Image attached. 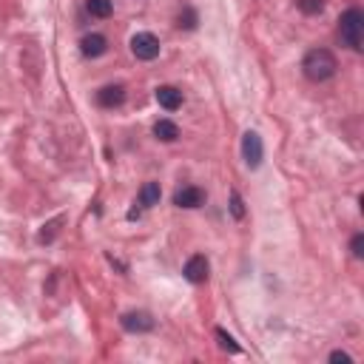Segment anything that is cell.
Returning a JSON list of instances; mask_svg holds the SVG:
<instances>
[{
  "label": "cell",
  "instance_id": "1",
  "mask_svg": "<svg viewBox=\"0 0 364 364\" xmlns=\"http://www.w3.org/2000/svg\"><path fill=\"white\" fill-rule=\"evenodd\" d=\"M302 71H304V77H308L311 83H324L339 71V60H336V54L330 49L319 46V49H311L308 54H304Z\"/></svg>",
  "mask_w": 364,
  "mask_h": 364
},
{
  "label": "cell",
  "instance_id": "2",
  "mask_svg": "<svg viewBox=\"0 0 364 364\" xmlns=\"http://www.w3.org/2000/svg\"><path fill=\"white\" fill-rule=\"evenodd\" d=\"M361 34H364V14H361V9L353 6L339 17V37L348 49L361 51Z\"/></svg>",
  "mask_w": 364,
  "mask_h": 364
},
{
  "label": "cell",
  "instance_id": "3",
  "mask_svg": "<svg viewBox=\"0 0 364 364\" xmlns=\"http://www.w3.org/2000/svg\"><path fill=\"white\" fill-rule=\"evenodd\" d=\"M160 37L157 34H151V32H137L131 37V54L137 57V60L143 63H151V60H157L160 57Z\"/></svg>",
  "mask_w": 364,
  "mask_h": 364
},
{
  "label": "cell",
  "instance_id": "4",
  "mask_svg": "<svg viewBox=\"0 0 364 364\" xmlns=\"http://www.w3.org/2000/svg\"><path fill=\"white\" fill-rule=\"evenodd\" d=\"M242 160L247 168H259L262 160H265V145H262V137L256 131H247L242 137Z\"/></svg>",
  "mask_w": 364,
  "mask_h": 364
},
{
  "label": "cell",
  "instance_id": "5",
  "mask_svg": "<svg viewBox=\"0 0 364 364\" xmlns=\"http://www.w3.org/2000/svg\"><path fill=\"white\" fill-rule=\"evenodd\" d=\"M208 271H210V265H208V259L202 254H194L182 267V274H185V279L191 284H205L208 282Z\"/></svg>",
  "mask_w": 364,
  "mask_h": 364
},
{
  "label": "cell",
  "instance_id": "6",
  "mask_svg": "<svg viewBox=\"0 0 364 364\" xmlns=\"http://www.w3.org/2000/svg\"><path fill=\"white\" fill-rule=\"evenodd\" d=\"M120 324L128 333H148V330H154V319H151V313H145V311H128V313H123Z\"/></svg>",
  "mask_w": 364,
  "mask_h": 364
},
{
  "label": "cell",
  "instance_id": "7",
  "mask_svg": "<svg viewBox=\"0 0 364 364\" xmlns=\"http://www.w3.org/2000/svg\"><path fill=\"white\" fill-rule=\"evenodd\" d=\"M174 205L177 208H199V205H205V191L197 185H182L174 194Z\"/></svg>",
  "mask_w": 364,
  "mask_h": 364
},
{
  "label": "cell",
  "instance_id": "8",
  "mask_svg": "<svg viewBox=\"0 0 364 364\" xmlns=\"http://www.w3.org/2000/svg\"><path fill=\"white\" fill-rule=\"evenodd\" d=\"M80 51L86 54V57H103L106 51H108V37L106 34H100V32H91V34H86L83 40H80Z\"/></svg>",
  "mask_w": 364,
  "mask_h": 364
},
{
  "label": "cell",
  "instance_id": "9",
  "mask_svg": "<svg viewBox=\"0 0 364 364\" xmlns=\"http://www.w3.org/2000/svg\"><path fill=\"white\" fill-rule=\"evenodd\" d=\"M125 103V88L117 83V86H103L97 91V106L100 108H120Z\"/></svg>",
  "mask_w": 364,
  "mask_h": 364
},
{
  "label": "cell",
  "instance_id": "10",
  "mask_svg": "<svg viewBox=\"0 0 364 364\" xmlns=\"http://www.w3.org/2000/svg\"><path fill=\"white\" fill-rule=\"evenodd\" d=\"M157 103L165 111H177V108H182V91L177 86H160L157 88Z\"/></svg>",
  "mask_w": 364,
  "mask_h": 364
},
{
  "label": "cell",
  "instance_id": "11",
  "mask_svg": "<svg viewBox=\"0 0 364 364\" xmlns=\"http://www.w3.org/2000/svg\"><path fill=\"white\" fill-rule=\"evenodd\" d=\"M160 197H162V191H160V182H145L143 188H140V205L143 208H154V205H160Z\"/></svg>",
  "mask_w": 364,
  "mask_h": 364
},
{
  "label": "cell",
  "instance_id": "12",
  "mask_svg": "<svg viewBox=\"0 0 364 364\" xmlns=\"http://www.w3.org/2000/svg\"><path fill=\"white\" fill-rule=\"evenodd\" d=\"M154 137L162 140V143H174V140L180 137V125H177L174 120H160V123L154 125Z\"/></svg>",
  "mask_w": 364,
  "mask_h": 364
},
{
  "label": "cell",
  "instance_id": "13",
  "mask_svg": "<svg viewBox=\"0 0 364 364\" xmlns=\"http://www.w3.org/2000/svg\"><path fill=\"white\" fill-rule=\"evenodd\" d=\"M86 12L91 17L106 21V17H111V12H114V3H111V0H86Z\"/></svg>",
  "mask_w": 364,
  "mask_h": 364
},
{
  "label": "cell",
  "instance_id": "14",
  "mask_svg": "<svg viewBox=\"0 0 364 364\" xmlns=\"http://www.w3.org/2000/svg\"><path fill=\"white\" fill-rule=\"evenodd\" d=\"M177 26L185 29V32H194V29L199 26V14H197V9H194V6H185V9L180 12V17H177Z\"/></svg>",
  "mask_w": 364,
  "mask_h": 364
},
{
  "label": "cell",
  "instance_id": "15",
  "mask_svg": "<svg viewBox=\"0 0 364 364\" xmlns=\"http://www.w3.org/2000/svg\"><path fill=\"white\" fill-rule=\"evenodd\" d=\"M296 6H299L302 14L313 17V14H321L324 12V0H296Z\"/></svg>",
  "mask_w": 364,
  "mask_h": 364
},
{
  "label": "cell",
  "instance_id": "16",
  "mask_svg": "<svg viewBox=\"0 0 364 364\" xmlns=\"http://www.w3.org/2000/svg\"><path fill=\"white\" fill-rule=\"evenodd\" d=\"M217 339H219V344H222V350H228V353H239V344L234 341V336H228L222 328H217Z\"/></svg>",
  "mask_w": 364,
  "mask_h": 364
},
{
  "label": "cell",
  "instance_id": "17",
  "mask_svg": "<svg viewBox=\"0 0 364 364\" xmlns=\"http://www.w3.org/2000/svg\"><path fill=\"white\" fill-rule=\"evenodd\" d=\"M231 214H234V219H245V202H242V197L236 194H231Z\"/></svg>",
  "mask_w": 364,
  "mask_h": 364
},
{
  "label": "cell",
  "instance_id": "18",
  "mask_svg": "<svg viewBox=\"0 0 364 364\" xmlns=\"http://www.w3.org/2000/svg\"><path fill=\"white\" fill-rule=\"evenodd\" d=\"M350 254H353L356 259L364 256V234H356V236L350 239Z\"/></svg>",
  "mask_w": 364,
  "mask_h": 364
},
{
  "label": "cell",
  "instance_id": "19",
  "mask_svg": "<svg viewBox=\"0 0 364 364\" xmlns=\"http://www.w3.org/2000/svg\"><path fill=\"white\" fill-rule=\"evenodd\" d=\"M330 361H341V364H350V361H353V356H350V353H344V350H333V353H330Z\"/></svg>",
  "mask_w": 364,
  "mask_h": 364
},
{
  "label": "cell",
  "instance_id": "20",
  "mask_svg": "<svg viewBox=\"0 0 364 364\" xmlns=\"http://www.w3.org/2000/svg\"><path fill=\"white\" fill-rule=\"evenodd\" d=\"M140 214H143L140 208H131V210H128V219H131V222H134V219H140Z\"/></svg>",
  "mask_w": 364,
  "mask_h": 364
}]
</instances>
